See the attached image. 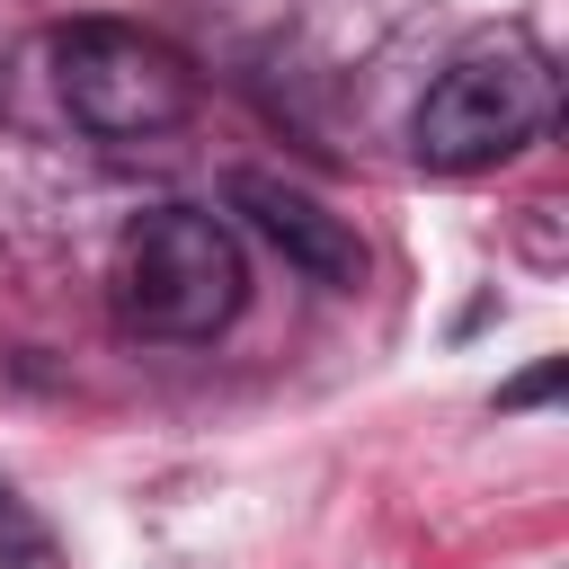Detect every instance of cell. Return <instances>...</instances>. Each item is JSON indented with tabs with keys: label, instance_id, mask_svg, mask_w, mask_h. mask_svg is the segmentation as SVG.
Returning a JSON list of instances; mask_svg holds the SVG:
<instances>
[{
	"label": "cell",
	"instance_id": "1",
	"mask_svg": "<svg viewBox=\"0 0 569 569\" xmlns=\"http://www.w3.org/2000/svg\"><path fill=\"white\" fill-rule=\"evenodd\" d=\"M116 320L133 338H160V347H204L240 320L249 302V267H240V240L222 213L204 204H160L142 213L124 240H116Z\"/></svg>",
	"mask_w": 569,
	"mask_h": 569
},
{
	"label": "cell",
	"instance_id": "2",
	"mask_svg": "<svg viewBox=\"0 0 569 569\" xmlns=\"http://www.w3.org/2000/svg\"><path fill=\"white\" fill-rule=\"evenodd\" d=\"M551 124V62L525 36L471 44L462 62H445V80L418 98V160L427 169H489L507 151H525Z\"/></svg>",
	"mask_w": 569,
	"mask_h": 569
},
{
	"label": "cell",
	"instance_id": "3",
	"mask_svg": "<svg viewBox=\"0 0 569 569\" xmlns=\"http://www.w3.org/2000/svg\"><path fill=\"white\" fill-rule=\"evenodd\" d=\"M53 62H62V71H53V80H62V107H71L89 133H107V142L169 133V124H187V107H196L187 53L160 44V36H142V27H124V18H80V27H62Z\"/></svg>",
	"mask_w": 569,
	"mask_h": 569
},
{
	"label": "cell",
	"instance_id": "4",
	"mask_svg": "<svg viewBox=\"0 0 569 569\" xmlns=\"http://www.w3.org/2000/svg\"><path fill=\"white\" fill-rule=\"evenodd\" d=\"M231 213H249L258 222V240L267 249H284L311 284H356L365 276V240L347 231V213H329L320 196H302V187H284V178H267V169H231Z\"/></svg>",
	"mask_w": 569,
	"mask_h": 569
},
{
	"label": "cell",
	"instance_id": "5",
	"mask_svg": "<svg viewBox=\"0 0 569 569\" xmlns=\"http://www.w3.org/2000/svg\"><path fill=\"white\" fill-rule=\"evenodd\" d=\"M560 373H569V365H560V356H542L525 382H507V391H498V409H533V400H551V391H560Z\"/></svg>",
	"mask_w": 569,
	"mask_h": 569
},
{
	"label": "cell",
	"instance_id": "6",
	"mask_svg": "<svg viewBox=\"0 0 569 569\" xmlns=\"http://www.w3.org/2000/svg\"><path fill=\"white\" fill-rule=\"evenodd\" d=\"M0 525H18V507H9V489H0Z\"/></svg>",
	"mask_w": 569,
	"mask_h": 569
}]
</instances>
